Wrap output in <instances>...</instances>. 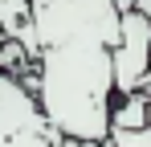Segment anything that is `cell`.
Instances as JSON below:
<instances>
[{
	"label": "cell",
	"instance_id": "cell-2",
	"mask_svg": "<svg viewBox=\"0 0 151 147\" xmlns=\"http://www.w3.org/2000/svg\"><path fill=\"white\" fill-rule=\"evenodd\" d=\"M61 135L53 131L29 86L0 74V147H57Z\"/></svg>",
	"mask_w": 151,
	"mask_h": 147
},
{
	"label": "cell",
	"instance_id": "cell-1",
	"mask_svg": "<svg viewBox=\"0 0 151 147\" xmlns=\"http://www.w3.org/2000/svg\"><path fill=\"white\" fill-rule=\"evenodd\" d=\"M17 45L33 57V98L57 135L110 139L119 8L110 0H29V24Z\"/></svg>",
	"mask_w": 151,
	"mask_h": 147
},
{
	"label": "cell",
	"instance_id": "cell-8",
	"mask_svg": "<svg viewBox=\"0 0 151 147\" xmlns=\"http://www.w3.org/2000/svg\"><path fill=\"white\" fill-rule=\"evenodd\" d=\"M57 147H90V143H82V139H65V135H61V143Z\"/></svg>",
	"mask_w": 151,
	"mask_h": 147
},
{
	"label": "cell",
	"instance_id": "cell-5",
	"mask_svg": "<svg viewBox=\"0 0 151 147\" xmlns=\"http://www.w3.org/2000/svg\"><path fill=\"white\" fill-rule=\"evenodd\" d=\"M29 24V0H0V33L4 41H17Z\"/></svg>",
	"mask_w": 151,
	"mask_h": 147
},
{
	"label": "cell",
	"instance_id": "cell-3",
	"mask_svg": "<svg viewBox=\"0 0 151 147\" xmlns=\"http://www.w3.org/2000/svg\"><path fill=\"white\" fill-rule=\"evenodd\" d=\"M151 70V21L143 12H123L119 17V45L110 53V74H114V98L139 94Z\"/></svg>",
	"mask_w": 151,
	"mask_h": 147
},
{
	"label": "cell",
	"instance_id": "cell-9",
	"mask_svg": "<svg viewBox=\"0 0 151 147\" xmlns=\"http://www.w3.org/2000/svg\"><path fill=\"white\" fill-rule=\"evenodd\" d=\"M90 147H114V143H110V139H102V143H90Z\"/></svg>",
	"mask_w": 151,
	"mask_h": 147
},
{
	"label": "cell",
	"instance_id": "cell-11",
	"mask_svg": "<svg viewBox=\"0 0 151 147\" xmlns=\"http://www.w3.org/2000/svg\"><path fill=\"white\" fill-rule=\"evenodd\" d=\"M0 41H4V33H0Z\"/></svg>",
	"mask_w": 151,
	"mask_h": 147
},
{
	"label": "cell",
	"instance_id": "cell-4",
	"mask_svg": "<svg viewBox=\"0 0 151 147\" xmlns=\"http://www.w3.org/2000/svg\"><path fill=\"white\" fill-rule=\"evenodd\" d=\"M147 127V94L114 98L110 106V131H143Z\"/></svg>",
	"mask_w": 151,
	"mask_h": 147
},
{
	"label": "cell",
	"instance_id": "cell-10",
	"mask_svg": "<svg viewBox=\"0 0 151 147\" xmlns=\"http://www.w3.org/2000/svg\"><path fill=\"white\" fill-rule=\"evenodd\" d=\"M147 82H151V70H147Z\"/></svg>",
	"mask_w": 151,
	"mask_h": 147
},
{
	"label": "cell",
	"instance_id": "cell-7",
	"mask_svg": "<svg viewBox=\"0 0 151 147\" xmlns=\"http://www.w3.org/2000/svg\"><path fill=\"white\" fill-rule=\"evenodd\" d=\"M135 12H143V17L151 21V0H135Z\"/></svg>",
	"mask_w": 151,
	"mask_h": 147
},
{
	"label": "cell",
	"instance_id": "cell-6",
	"mask_svg": "<svg viewBox=\"0 0 151 147\" xmlns=\"http://www.w3.org/2000/svg\"><path fill=\"white\" fill-rule=\"evenodd\" d=\"M110 143L114 147H151V127H143V131H110Z\"/></svg>",
	"mask_w": 151,
	"mask_h": 147
}]
</instances>
